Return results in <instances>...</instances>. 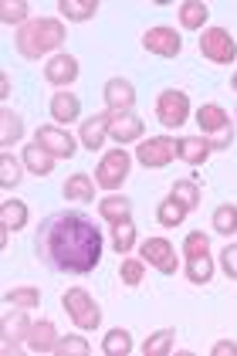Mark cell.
Listing matches in <instances>:
<instances>
[{
	"label": "cell",
	"mask_w": 237,
	"mask_h": 356,
	"mask_svg": "<svg viewBox=\"0 0 237 356\" xmlns=\"http://www.w3.org/2000/svg\"><path fill=\"white\" fill-rule=\"evenodd\" d=\"M34 254L61 275H88L102 261V231L79 211H54L34 231Z\"/></svg>",
	"instance_id": "6da1fadb"
},
{
	"label": "cell",
	"mask_w": 237,
	"mask_h": 356,
	"mask_svg": "<svg viewBox=\"0 0 237 356\" xmlns=\"http://www.w3.org/2000/svg\"><path fill=\"white\" fill-rule=\"evenodd\" d=\"M17 55L27 61H38L48 51L65 44V24L54 21V17H31L24 28H17Z\"/></svg>",
	"instance_id": "7a4b0ae2"
},
{
	"label": "cell",
	"mask_w": 237,
	"mask_h": 356,
	"mask_svg": "<svg viewBox=\"0 0 237 356\" xmlns=\"http://www.w3.org/2000/svg\"><path fill=\"white\" fill-rule=\"evenodd\" d=\"M61 305H65L68 319H72L79 329H99L102 326V309H99V302L92 299L85 289H68V292L61 296Z\"/></svg>",
	"instance_id": "3957f363"
},
{
	"label": "cell",
	"mask_w": 237,
	"mask_h": 356,
	"mask_svg": "<svg viewBox=\"0 0 237 356\" xmlns=\"http://www.w3.org/2000/svg\"><path fill=\"white\" fill-rule=\"evenodd\" d=\"M129 170H132V156L126 149H112L106 153L99 166H95V184H102L106 191H119L126 180H129Z\"/></svg>",
	"instance_id": "277c9868"
},
{
	"label": "cell",
	"mask_w": 237,
	"mask_h": 356,
	"mask_svg": "<svg viewBox=\"0 0 237 356\" xmlns=\"http://www.w3.org/2000/svg\"><path fill=\"white\" fill-rule=\"evenodd\" d=\"M200 55L213 65H231L237 58V41L224 28H207L200 31Z\"/></svg>",
	"instance_id": "5b68a950"
},
{
	"label": "cell",
	"mask_w": 237,
	"mask_h": 356,
	"mask_svg": "<svg viewBox=\"0 0 237 356\" xmlns=\"http://www.w3.org/2000/svg\"><path fill=\"white\" fill-rule=\"evenodd\" d=\"M186 115H190V99H186V92H180V88H166V92H159L156 119L166 126V129H180V126L186 122Z\"/></svg>",
	"instance_id": "8992f818"
},
{
	"label": "cell",
	"mask_w": 237,
	"mask_h": 356,
	"mask_svg": "<svg viewBox=\"0 0 237 356\" xmlns=\"http://www.w3.org/2000/svg\"><path fill=\"white\" fill-rule=\"evenodd\" d=\"M136 160L142 166H149V170H163V166H170L177 160V139L170 136H156V139H146V143H139V149H136Z\"/></svg>",
	"instance_id": "52a82bcc"
},
{
	"label": "cell",
	"mask_w": 237,
	"mask_h": 356,
	"mask_svg": "<svg viewBox=\"0 0 237 356\" xmlns=\"http://www.w3.org/2000/svg\"><path fill=\"white\" fill-rule=\"evenodd\" d=\"M139 254H142V261L153 265L156 272H163V275L177 272V251H173V245H170L166 238H149V241H142Z\"/></svg>",
	"instance_id": "ba28073f"
},
{
	"label": "cell",
	"mask_w": 237,
	"mask_h": 356,
	"mask_svg": "<svg viewBox=\"0 0 237 356\" xmlns=\"http://www.w3.org/2000/svg\"><path fill=\"white\" fill-rule=\"evenodd\" d=\"M142 48L149 51V55H159V58H177L180 55V48H183V41H180V34L173 28H149L142 34Z\"/></svg>",
	"instance_id": "9c48e42d"
},
{
	"label": "cell",
	"mask_w": 237,
	"mask_h": 356,
	"mask_svg": "<svg viewBox=\"0 0 237 356\" xmlns=\"http://www.w3.org/2000/svg\"><path fill=\"white\" fill-rule=\"evenodd\" d=\"M34 143L44 146L54 160H68V156H75V136L65 133V129H58V126H41Z\"/></svg>",
	"instance_id": "30bf717a"
},
{
	"label": "cell",
	"mask_w": 237,
	"mask_h": 356,
	"mask_svg": "<svg viewBox=\"0 0 237 356\" xmlns=\"http://www.w3.org/2000/svg\"><path fill=\"white\" fill-rule=\"evenodd\" d=\"M142 119L132 115V112H108V136L115 143H132V139L142 136Z\"/></svg>",
	"instance_id": "8fae6325"
},
{
	"label": "cell",
	"mask_w": 237,
	"mask_h": 356,
	"mask_svg": "<svg viewBox=\"0 0 237 356\" xmlns=\"http://www.w3.org/2000/svg\"><path fill=\"white\" fill-rule=\"evenodd\" d=\"M211 153H217V149H213V139H207V136L177 139V156H180L183 163H190V166L207 163V156H211Z\"/></svg>",
	"instance_id": "7c38bea8"
},
{
	"label": "cell",
	"mask_w": 237,
	"mask_h": 356,
	"mask_svg": "<svg viewBox=\"0 0 237 356\" xmlns=\"http://www.w3.org/2000/svg\"><path fill=\"white\" fill-rule=\"evenodd\" d=\"M102 99H106L108 112H129L132 102H136V88H132L129 79H108Z\"/></svg>",
	"instance_id": "4fadbf2b"
},
{
	"label": "cell",
	"mask_w": 237,
	"mask_h": 356,
	"mask_svg": "<svg viewBox=\"0 0 237 356\" xmlns=\"http://www.w3.org/2000/svg\"><path fill=\"white\" fill-rule=\"evenodd\" d=\"M27 350L31 353H54V343H58V329H54L51 319H38L31 323V332H27Z\"/></svg>",
	"instance_id": "5bb4252c"
},
{
	"label": "cell",
	"mask_w": 237,
	"mask_h": 356,
	"mask_svg": "<svg viewBox=\"0 0 237 356\" xmlns=\"http://www.w3.org/2000/svg\"><path fill=\"white\" fill-rule=\"evenodd\" d=\"M197 126H200L204 136H220V133L231 129V119H227V112L220 106H200L197 109Z\"/></svg>",
	"instance_id": "9a60e30c"
},
{
	"label": "cell",
	"mask_w": 237,
	"mask_h": 356,
	"mask_svg": "<svg viewBox=\"0 0 237 356\" xmlns=\"http://www.w3.org/2000/svg\"><path fill=\"white\" fill-rule=\"evenodd\" d=\"M44 79L51 85H72L79 79V61L72 55H54L48 61V68H44Z\"/></svg>",
	"instance_id": "2e32d148"
},
{
	"label": "cell",
	"mask_w": 237,
	"mask_h": 356,
	"mask_svg": "<svg viewBox=\"0 0 237 356\" xmlns=\"http://www.w3.org/2000/svg\"><path fill=\"white\" fill-rule=\"evenodd\" d=\"M106 136H108V112H99V115L85 119V126H81V146H85V149L99 153Z\"/></svg>",
	"instance_id": "e0dca14e"
},
{
	"label": "cell",
	"mask_w": 237,
	"mask_h": 356,
	"mask_svg": "<svg viewBox=\"0 0 237 356\" xmlns=\"http://www.w3.org/2000/svg\"><path fill=\"white\" fill-rule=\"evenodd\" d=\"M61 193H65L72 204H92V200H95V180H92L88 173H72V177L65 180Z\"/></svg>",
	"instance_id": "ac0fdd59"
},
{
	"label": "cell",
	"mask_w": 237,
	"mask_h": 356,
	"mask_svg": "<svg viewBox=\"0 0 237 356\" xmlns=\"http://www.w3.org/2000/svg\"><path fill=\"white\" fill-rule=\"evenodd\" d=\"M21 160H24V166L34 173V177H48L54 170V156L44 149V146H38V143H31V146L21 149Z\"/></svg>",
	"instance_id": "d6986e66"
},
{
	"label": "cell",
	"mask_w": 237,
	"mask_h": 356,
	"mask_svg": "<svg viewBox=\"0 0 237 356\" xmlns=\"http://www.w3.org/2000/svg\"><path fill=\"white\" fill-rule=\"evenodd\" d=\"M81 112V102L72 95V92H58L51 95V119L54 122H61V126H68V122H75Z\"/></svg>",
	"instance_id": "ffe728a7"
},
{
	"label": "cell",
	"mask_w": 237,
	"mask_h": 356,
	"mask_svg": "<svg viewBox=\"0 0 237 356\" xmlns=\"http://www.w3.org/2000/svg\"><path fill=\"white\" fill-rule=\"evenodd\" d=\"M27 204L24 200H3V207H0V227H3V234H10V231H21L27 224Z\"/></svg>",
	"instance_id": "44dd1931"
},
{
	"label": "cell",
	"mask_w": 237,
	"mask_h": 356,
	"mask_svg": "<svg viewBox=\"0 0 237 356\" xmlns=\"http://www.w3.org/2000/svg\"><path fill=\"white\" fill-rule=\"evenodd\" d=\"M0 146H14L17 139L24 136V119H21V112H14V109H7L3 106V112H0Z\"/></svg>",
	"instance_id": "7402d4cb"
},
{
	"label": "cell",
	"mask_w": 237,
	"mask_h": 356,
	"mask_svg": "<svg viewBox=\"0 0 237 356\" xmlns=\"http://www.w3.org/2000/svg\"><path fill=\"white\" fill-rule=\"evenodd\" d=\"M170 197L183 207V211H197L200 207V187H197V180H177L173 187H170Z\"/></svg>",
	"instance_id": "603a6c76"
},
{
	"label": "cell",
	"mask_w": 237,
	"mask_h": 356,
	"mask_svg": "<svg viewBox=\"0 0 237 356\" xmlns=\"http://www.w3.org/2000/svg\"><path fill=\"white\" fill-rule=\"evenodd\" d=\"M207 3H200V0H186V3H180V24H183V31H204V24H207Z\"/></svg>",
	"instance_id": "cb8c5ba5"
},
{
	"label": "cell",
	"mask_w": 237,
	"mask_h": 356,
	"mask_svg": "<svg viewBox=\"0 0 237 356\" xmlns=\"http://www.w3.org/2000/svg\"><path fill=\"white\" fill-rule=\"evenodd\" d=\"M58 10H61V17H68V21H92V17L99 14V3H95V0H61Z\"/></svg>",
	"instance_id": "d4e9b609"
},
{
	"label": "cell",
	"mask_w": 237,
	"mask_h": 356,
	"mask_svg": "<svg viewBox=\"0 0 237 356\" xmlns=\"http://www.w3.org/2000/svg\"><path fill=\"white\" fill-rule=\"evenodd\" d=\"M132 245H136V224H132V218L115 220V224H112V248L126 258L132 251Z\"/></svg>",
	"instance_id": "484cf974"
},
{
	"label": "cell",
	"mask_w": 237,
	"mask_h": 356,
	"mask_svg": "<svg viewBox=\"0 0 237 356\" xmlns=\"http://www.w3.org/2000/svg\"><path fill=\"white\" fill-rule=\"evenodd\" d=\"M3 302L10 305V309H38L41 305V292L34 289V285H17V289H10L7 296H3Z\"/></svg>",
	"instance_id": "4316f807"
},
{
	"label": "cell",
	"mask_w": 237,
	"mask_h": 356,
	"mask_svg": "<svg viewBox=\"0 0 237 356\" xmlns=\"http://www.w3.org/2000/svg\"><path fill=\"white\" fill-rule=\"evenodd\" d=\"M102 350H106L108 356H129L132 353L129 329H108L106 339H102Z\"/></svg>",
	"instance_id": "83f0119b"
},
{
	"label": "cell",
	"mask_w": 237,
	"mask_h": 356,
	"mask_svg": "<svg viewBox=\"0 0 237 356\" xmlns=\"http://www.w3.org/2000/svg\"><path fill=\"white\" fill-rule=\"evenodd\" d=\"M186 278L193 285H207L213 278V258L211 254H200V258H186Z\"/></svg>",
	"instance_id": "f1b7e54d"
},
{
	"label": "cell",
	"mask_w": 237,
	"mask_h": 356,
	"mask_svg": "<svg viewBox=\"0 0 237 356\" xmlns=\"http://www.w3.org/2000/svg\"><path fill=\"white\" fill-rule=\"evenodd\" d=\"M102 218L108 220V224H115V220H126L132 214V204H129V197H119V193H112V197H106L102 200Z\"/></svg>",
	"instance_id": "f546056e"
},
{
	"label": "cell",
	"mask_w": 237,
	"mask_h": 356,
	"mask_svg": "<svg viewBox=\"0 0 237 356\" xmlns=\"http://www.w3.org/2000/svg\"><path fill=\"white\" fill-rule=\"evenodd\" d=\"M173 339H177V332H173V329H159V332H153V336L142 343V353H146V356L173 353Z\"/></svg>",
	"instance_id": "4dcf8cb0"
},
{
	"label": "cell",
	"mask_w": 237,
	"mask_h": 356,
	"mask_svg": "<svg viewBox=\"0 0 237 356\" xmlns=\"http://www.w3.org/2000/svg\"><path fill=\"white\" fill-rule=\"evenodd\" d=\"M24 312L27 309H21V316H3V343L27 339V332H31V319H27Z\"/></svg>",
	"instance_id": "1f68e13d"
},
{
	"label": "cell",
	"mask_w": 237,
	"mask_h": 356,
	"mask_svg": "<svg viewBox=\"0 0 237 356\" xmlns=\"http://www.w3.org/2000/svg\"><path fill=\"white\" fill-rule=\"evenodd\" d=\"M186 214H190V211H183V207L173 200V197H166V200L156 207V220L163 224V227H180Z\"/></svg>",
	"instance_id": "d6a6232c"
},
{
	"label": "cell",
	"mask_w": 237,
	"mask_h": 356,
	"mask_svg": "<svg viewBox=\"0 0 237 356\" xmlns=\"http://www.w3.org/2000/svg\"><path fill=\"white\" fill-rule=\"evenodd\" d=\"M27 10H31V7H27L24 0H3V3H0V21H3V24H17V28H24L27 21H31Z\"/></svg>",
	"instance_id": "836d02e7"
},
{
	"label": "cell",
	"mask_w": 237,
	"mask_h": 356,
	"mask_svg": "<svg viewBox=\"0 0 237 356\" xmlns=\"http://www.w3.org/2000/svg\"><path fill=\"white\" fill-rule=\"evenodd\" d=\"M213 231L217 234H237V207L234 204H220L213 211Z\"/></svg>",
	"instance_id": "e575fe53"
},
{
	"label": "cell",
	"mask_w": 237,
	"mask_h": 356,
	"mask_svg": "<svg viewBox=\"0 0 237 356\" xmlns=\"http://www.w3.org/2000/svg\"><path fill=\"white\" fill-rule=\"evenodd\" d=\"M88 353H92V346L81 336H65V339L54 343V356H88Z\"/></svg>",
	"instance_id": "d590c367"
},
{
	"label": "cell",
	"mask_w": 237,
	"mask_h": 356,
	"mask_svg": "<svg viewBox=\"0 0 237 356\" xmlns=\"http://www.w3.org/2000/svg\"><path fill=\"white\" fill-rule=\"evenodd\" d=\"M142 265H146L142 258H129V254H126V261L119 265V278H122V282H126L129 289L142 285Z\"/></svg>",
	"instance_id": "8d00e7d4"
},
{
	"label": "cell",
	"mask_w": 237,
	"mask_h": 356,
	"mask_svg": "<svg viewBox=\"0 0 237 356\" xmlns=\"http://www.w3.org/2000/svg\"><path fill=\"white\" fill-rule=\"evenodd\" d=\"M0 184L3 187H17L21 184V163L10 153H0Z\"/></svg>",
	"instance_id": "74e56055"
},
{
	"label": "cell",
	"mask_w": 237,
	"mask_h": 356,
	"mask_svg": "<svg viewBox=\"0 0 237 356\" xmlns=\"http://www.w3.org/2000/svg\"><path fill=\"white\" fill-rule=\"evenodd\" d=\"M200 254H211V234L193 231L183 241V258H200Z\"/></svg>",
	"instance_id": "f35d334b"
},
{
	"label": "cell",
	"mask_w": 237,
	"mask_h": 356,
	"mask_svg": "<svg viewBox=\"0 0 237 356\" xmlns=\"http://www.w3.org/2000/svg\"><path fill=\"white\" fill-rule=\"evenodd\" d=\"M220 268H224L227 278H234L237 282V245H227L224 251H220Z\"/></svg>",
	"instance_id": "ab89813d"
},
{
	"label": "cell",
	"mask_w": 237,
	"mask_h": 356,
	"mask_svg": "<svg viewBox=\"0 0 237 356\" xmlns=\"http://www.w3.org/2000/svg\"><path fill=\"white\" fill-rule=\"evenodd\" d=\"M213 356H237V343H231V339H220V343H213Z\"/></svg>",
	"instance_id": "60d3db41"
},
{
	"label": "cell",
	"mask_w": 237,
	"mask_h": 356,
	"mask_svg": "<svg viewBox=\"0 0 237 356\" xmlns=\"http://www.w3.org/2000/svg\"><path fill=\"white\" fill-rule=\"evenodd\" d=\"M0 99H10V79L0 75Z\"/></svg>",
	"instance_id": "b9f144b4"
},
{
	"label": "cell",
	"mask_w": 237,
	"mask_h": 356,
	"mask_svg": "<svg viewBox=\"0 0 237 356\" xmlns=\"http://www.w3.org/2000/svg\"><path fill=\"white\" fill-rule=\"evenodd\" d=\"M231 88H234V92H237V72H234V79H231Z\"/></svg>",
	"instance_id": "7bdbcfd3"
}]
</instances>
